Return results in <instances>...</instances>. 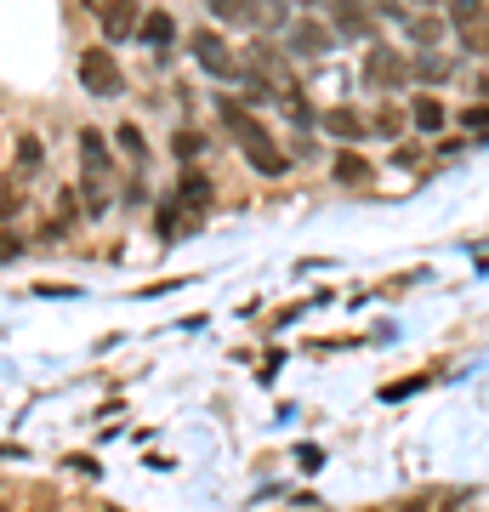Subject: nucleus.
<instances>
[{
	"label": "nucleus",
	"instance_id": "nucleus-29",
	"mask_svg": "<svg viewBox=\"0 0 489 512\" xmlns=\"http://www.w3.org/2000/svg\"><path fill=\"white\" fill-rule=\"evenodd\" d=\"M404 512H421V507H404Z\"/></svg>",
	"mask_w": 489,
	"mask_h": 512
},
{
	"label": "nucleus",
	"instance_id": "nucleus-1",
	"mask_svg": "<svg viewBox=\"0 0 489 512\" xmlns=\"http://www.w3.org/2000/svg\"><path fill=\"white\" fill-rule=\"evenodd\" d=\"M222 126L234 131L239 154H245V160H251L262 177H285V171H290V154H279V143H273L268 131L256 126L251 114H245V103H234V97H228V103H222Z\"/></svg>",
	"mask_w": 489,
	"mask_h": 512
},
{
	"label": "nucleus",
	"instance_id": "nucleus-16",
	"mask_svg": "<svg viewBox=\"0 0 489 512\" xmlns=\"http://www.w3.org/2000/svg\"><path fill=\"white\" fill-rule=\"evenodd\" d=\"M205 12L222 23H256V0H205Z\"/></svg>",
	"mask_w": 489,
	"mask_h": 512
},
{
	"label": "nucleus",
	"instance_id": "nucleus-24",
	"mask_svg": "<svg viewBox=\"0 0 489 512\" xmlns=\"http://www.w3.org/2000/svg\"><path fill=\"white\" fill-rule=\"evenodd\" d=\"M29 512H57V495H52V490H35V501H29Z\"/></svg>",
	"mask_w": 489,
	"mask_h": 512
},
{
	"label": "nucleus",
	"instance_id": "nucleus-14",
	"mask_svg": "<svg viewBox=\"0 0 489 512\" xmlns=\"http://www.w3.org/2000/svg\"><path fill=\"white\" fill-rule=\"evenodd\" d=\"M461 46H467L472 57H489V6L478 12V18L461 23Z\"/></svg>",
	"mask_w": 489,
	"mask_h": 512
},
{
	"label": "nucleus",
	"instance_id": "nucleus-17",
	"mask_svg": "<svg viewBox=\"0 0 489 512\" xmlns=\"http://www.w3.org/2000/svg\"><path fill=\"white\" fill-rule=\"evenodd\" d=\"M404 35L416 40V46H427V52H433L438 40H444V18H404Z\"/></svg>",
	"mask_w": 489,
	"mask_h": 512
},
{
	"label": "nucleus",
	"instance_id": "nucleus-10",
	"mask_svg": "<svg viewBox=\"0 0 489 512\" xmlns=\"http://www.w3.org/2000/svg\"><path fill=\"white\" fill-rule=\"evenodd\" d=\"M137 35L154 46V52H165L171 40H177V23H171V12H143V23H137Z\"/></svg>",
	"mask_w": 489,
	"mask_h": 512
},
{
	"label": "nucleus",
	"instance_id": "nucleus-9",
	"mask_svg": "<svg viewBox=\"0 0 489 512\" xmlns=\"http://www.w3.org/2000/svg\"><path fill=\"white\" fill-rule=\"evenodd\" d=\"M200 228V211H188L182 200H165L160 211V239H182V234H194Z\"/></svg>",
	"mask_w": 489,
	"mask_h": 512
},
{
	"label": "nucleus",
	"instance_id": "nucleus-4",
	"mask_svg": "<svg viewBox=\"0 0 489 512\" xmlns=\"http://www.w3.org/2000/svg\"><path fill=\"white\" fill-rule=\"evenodd\" d=\"M188 46H194V63H200L211 80H239V63H234V52H228V40H222V35L200 29V35L188 40Z\"/></svg>",
	"mask_w": 489,
	"mask_h": 512
},
{
	"label": "nucleus",
	"instance_id": "nucleus-18",
	"mask_svg": "<svg viewBox=\"0 0 489 512\" xmlns=\"http://www.w3.org/2000/svg\"><path fill=\"white\" fill-rule=\"evenodd\" d=\"M114 143L126 148V160L137 165V171L148 165V148H143V131H137V126H120V137H114Z\"/></svg>",
	"mask_w": 489,
	"mask_h": 512
},
{
	"label": "nucleus",
	"instance_id": "nucleus-27",
	"mask_svg": "<svg viewBox=\"0 0 489 512\" xmlns=\"http://www.w3.org/2000/svg\"><path fill=\"white\" fill-rule=\"evenodd\" d=\"M467 126H472V131H484V126H489V109H467Z\"/></svg>",
	"mask_w": 489,
	"mask_h": 512
},
{
	"label": "nucleus",
	"instance_id": "nucleus-3",
	"mask_svg": "<svg viewBox=\"0 0 489 512\" xmlns=\"http://www.w3.org/2000/svg\"><path fill=\"white\" fill-rule=\"evenodd\" d=\"M80 86H86L91 97H120L126 92V74H120V63H114L103 46H91V52L80 57Z\"/></svg>",
	"mask_w": 489,
	"mask_h": 512
},
{
	"label": "nucleus",
	"instance_id": "nucleus-15",
	"mask_svg": "<svg viewBox=\"0 0 489 512\" xmlns=\"http://www.w3.org/2000/svg\"><path fill=\"white\" fill-rule=\"evenodd\" d=\"M325 131H330V137H342V143H359V137H364V120H359L353 109H330V114H325Z\"/></svg>",
	"mask_w": 489,
	"mask_h": 512
},
{
	"label": "nucleus",
	"instance_id": "nucleus-26",
	"mask_svg": "<svg viewBox=\"0 0 489 512\" xmlns=\"http://www.w3.org/2000/svg\"><path fill=\"white\" fill-rule=\"evenodd\" d=\"M18 256V234H0V262H12Z\"/></svg>",
	"mask_w": 489,
	"mask_h": 512
},
{
	"label": "nucleus",
	"instance_id": "nucleus-21",
	"mask_svg": "<svg viewBox=\"0 0 489 512\" xmlns=\"http://www.w3.org/2000/svg\"><path fill=\"white\" fill-rule=\"evenodd\" d=\"M40 165H46V154H40V143H35V137H23V143H18V171H29V177H35Z\"/></svg>",
	"mask_w": 489,
	"mask_h": 512
},
{
	"label": "nucleus",
	"instance_id": "nucleus-8",
	"mask_svg": "<svg viewBox=\"0 0 489 512\" xmlns=\"http://www.w3.org/2000/svg\"><path fill=\"white\" fill-rule=\"evenodd\" d=\"M137 23H143V6H137V0H109V6H103V35L109 40H131Z\"/></svg>",
	"mask_w": 489,
	"mask_h": 512
},
{
	"label": "nucleus",
	"instance_id": "nucleus-28",
	"mask_svg": "<svg viewBox=\"0 0 489 512\" xmlns=\"http://www.w3.org/2000/svg\"><path fill=\"white\" fill-rule=\"evenodd\" d=\"M416 6H438V0H416Z\"/></svg>",
	"mask_w": 489,
	"mask_h": 512
},
{
	"label": "nucleus",
	"instance_id": "nucleus-6",
	"mask_svg": "<svg viewBox=\"0 0 489 512\" xmlns=\"http://www.w3.org/2000/svg\"><path fill=\"white\" fill-rule=\"evenodd\" d=\"M364 80H370L376 92H387V86H404V80H410V63H404L399 52H387V46H370V63H364Z\"/></svg>",
	"mask_w": 489,
	"mask_h": 512
},
{
	"label": "nucleus",
	"instance_id": "nucleus-23",
	"mask_svg": "<svg viewBox=\"0 0 489 512\" xmlns=\"http://www.w3.org/2000/svg\"><path fill=\"white\" fill-rule=\"evenodd\" d=\"M200 148H205V137H194V131H182V137H177V154H182V160H194Z\"/></svg>",
	"mask_w": 489,
	"mask_h": 512
},
{
	"label": "nucleus",
	"instance_id": "nucleus-22",
	"mask_svg": "<svg viewBox=\"0 0 489 512\" xmlns=\"http://www.w3.org/2000/svg\"><path fill=\"white\" fill-rule=\"evenodd\" d=\"M478 12H484V0H450V18H444V23H455V29H461V23L478 18Z\"/></svg>",
	"mask_w": 489,
	"mask_h": 512
},
{
	"label": "nucleus",
	"instance_id": "nucleus-30",
	"mask_svg": "<svg viewBox=\"0 0 489 512\" xmlns=\"http://www.w3.org/2000/svg\"><path fill=\"white\" fill-rule=\"evenodd\" d=\"M0 512H6V507H0Z\"/></svg>",
	"mask_w": 489,
	"mask_h": 512
},
{
	"label": "nucleus",
	"instance_id": "nucleus-12",
	"mask_svg": "<svg viewBox=\"0 0 489 512\" xmlns=\"http://www.w3.org/2000/svg\"><path fill=\"white\" fill-rule=\"evenodd\" d=\"M444 120H450V109H444L438 97H416V103H410V126L416 131H444Z\"/></svg>",
	"mask_w": 489,
	"mask_h": 512
},
{
	"label": "nucleus",
	"instance_id": "nucleus-19",
	"mask_svg": "<svg viewBox=\"0 0 489 512\" xmlns=\"http://www.w3.org/2000/svg\"><path fill=\"white\" fill-rule=\"evenodd\" d=\"M364 177H370V165H364L359 154H342V160H336V183H364Z\"/></svg>",
	"mask_w": 489,
	"mask_h": 512
},
{
	"label": "nucleus",
	"instance_id": "nucleus-13",
	"mask_svg": "<svg viewBox=\"0 0 489 512\" xmlns=\"http://www.w3.org/2000/svg\"><path fill=\"white\" fill-rule=\"evenodd\" d=\"M410 74H416L421 86H444V80H450V63H444V52H421L416 63H410Z\"/></svg>",
	"mask_w": 489,
	"mask_h": 512
},
{
	"label": "nucleus",
	"instance_id": "nucleus-7",
	"mask_svg": "<svg viewBox=\"0 0 489 512\" xmlns=\"http://www.w3.org/2000/svg\"><path fill=\"white\" fill-rule=\"evenodd\" d=\"M330 46H336V35H330L319 18H302L296 29H290V52H296V57H325Z\"/></svg>",
	"mask_w": 489,
	"mask_h": 512
},
{
	"label": "nucleus",
	"instance_id": "nucleus-11",
	"mask_svg": "<svg viewBox=\"0 0 489 512\" xmlns=\"http://www.w3.org/2000/svg\"><path fill=\"white\" fill-rule=\"evenodd\" d=\"M177 200L188 205V211H200V217H205V205H211V177H205V171H188V177L177 183Z\"/></svg>",
	"mask_w": 489,
	"mask_h": 512
},
{
	"label": "nucleus",
	"instance_id": "nucleus-2",
	"mask_svg": "<svg viewBox=\"0 0 489 512\" xmlns=\"http://www.w3.org/2000/svg\"><path fill=\"white\" fill-rule=\"evenodd\" d=\"M109 177H114V154H109V137L103 131H80V211L86 217H103L109 211Z\"/></svg>",
	"mask_w": 489,
	"mask_h": 512
},
{
	"label": "nucleus",
	"instance_id": "nucleus-5",
	"mask_svg": "<svg viewBox=\"0 0 489 512\" xmlns=\"http://www.w3.org/2000/svg\"><path fill=\"white\" fill-rule=\"evenodd\" d=\"M330 35L370 40V35H376V18L364 12V0H330Z\"/></svg>",
	"mask_w": 489,
	"mask_h": 512
},
{
	"label": "nucleus",
	"instance_id": "nucleus-20",
	"mask_svg": "<svg viewBox=\"0 0 489 512\" xmlns=\"http://www.w3.org/2000/svg\"><path fill=\"white\" fill-rule=\"evenodd\" d=\"M404 120H410V114H404L399 103H387V109L376 114V131H381V137H399V131H404Z\"/></svg>",
	"mask_w": 489,
	"mask_h": 512
},
{
	"label": "nucleus",
	"instance_id": "nucleus-25",
	"mask_svg": "<svg viewBox=\"0 0 489 512\" xmlns=\"http://www.w3.org/2000/svg\"><path fill=\"white\" fill-rule=\"evenodd\" d=\"M376 12H387V18H399V23L410 18V12H404V0H376Z\"/></svg>",
	"mask_w": 489,
	"mask_h": 512
}]
</instances>
